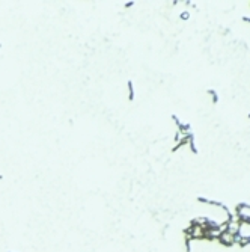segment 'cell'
<instances>
[{
    "label": "cell",
    "mask_w": 250,
    "mask_h": 252,
    "mask_svg": "<svg viewBox=\"0 0 250 252\" xmlns=\"http://www.w3.org/2000/svg\"><path fill=\"white\" fill-rule=\"evenodd\" d=\"M217 240H218V243L221 245V246H225V248H231V246H234L235 243H234V240H232V235L229 234V233H220L218 234V237H217Z\"/></svg>",
    "instance_id": "cell-1"
},
{
    "label": "cell",
    "mask_w": 250,
    "mask_h": 252,
    "mask_svg": "<svg viewBox=\"0 0 250 252\" xmlns=\"http://www.w3.org/2000/svg\"><path fill=\"white\" fill-rule=\"evenodd\" d=\"M127 88H128V100L133 101L134 100V83H133V80L127 82Z\"/></svg>",
    "instance_id": "cell-2"
},
{
    "label": "cell",
    "mask_w": 250,
    "mask_h": 252,
    "mask_svg": "<svg viewBox=\"0 0 250 252\" xmlns=\"http://www.w3.org/2000/svg\"><path fill=\"white\" fill-rule=\"evenodd\" d=\"M241 248H246V246H249L250 245V235H243V238H241V242L238 243Z\"/></svg>",
    "instance_id": "cell-3"
},
{
    "label": "cell",
    "mask_w": 250,
    "mask_h": 252,
    "mask_svg": "<svg viewBox=\"0 0 250 252\" xmlns=\"http://www.w3.org/2000/svg\"><path fill=\"white\" fill-rule=\"evenodd\" d=\"M208 94L211 95V98H213V104H217L218 103V95H217V92L214 89H208Z\"/></svg>",
    "instance_id": "cell-4"
},
{
    "label": "cell",
    "mask_w": 250,
    "mask_h": 252,
    "mask_svg": "<svg viewBox=\"0 0 250 252\" xmlns=\"http://www.w3.org/2000/svg\"><path fill=\"white\" fill-rule=\"evenodd\" d=\"M188 147H190V151H191L193 154H197V148H196V145H194V139H191V140L188 142Z\"/></svg>",
    "instance_id": "cell-5"
},
{
    "label": "cell",
    "mask_w": 250,
    "mask_h": 252,
    "mask_svg": "<svg viewBox=\"0 0 250 252\" xmlns=\"http://www.w3.org/2000/svg\"><path fill=\"white\" fill-rule=\"evenodd\" d=\"M179 18H181V20H184V21L188 20V18H190V12H188V11H182L181 14H179Z\"/></svg>",
    "instance_id": "cell-6"
},
{
    "label": "cell",
    "mask_w": 250,
    "mask_h": 252,
    "mask_svg": "<svg viewBox=\"0 0 250 252\" xmlns=\"http://www.w3.org/2000/svg\"><path fill=\"white\" fill-rule=\"evenodd\" d=\"M197 201L202 202V204H209V199H206V198H202V196H197Z\"/></svg>",
    "instance_id": "cell-7"
},
{
    "label": "cell",
    "mask_w": 250,
    "mask_h": 252,
    "mask_svg": "<svg viewBox=\"0 0 250 252\" xmlns=\"http://www.w3.org/2000/svg\"><path fill=\"white\" fill-rule=\"evenodd\" d=\"M172 121H173V122H175L176 125H179V124H181V121H179V118H178L176 115H172Z\"/></svg>",
    "instance_id": "cell-8"
},
{
    "label": "cell",
    "mask_w": 250,
    "mask_h": 252,
    "mask_svg": "<svg viewBox=\"0 0 250 252\" xmlns=\"http://www.w3.org/2000/svg\"><path fill=\"white\" fill-rule=\"evenodd\" d=\"M133 5H134V2H127L124 6H125V8H130V6H133Z\"/></svg>",
    "instance_id": "cell-9"
},
{
    "label": "cell",
    "mask_w": 250,
    "mask_h": 252,
    "mask_svg": "<svg viewBox=\"0 0 250 252\" xmlns=\"http://www.w3.org/2000/svg\"><path fill=\"white\" fill-rule=\"evenodd\" d=\"M243 21H246V23H250V17H243Z\"/></svg>",
    "instance_id": "cell-10"
},
{
    "label": "cell",
    "mask_w": 250,
    "mask_h": 252,
    "mask_svg": "<svg viewBox=\"0 0 250 252\" xmlns=\"http://www.w3.org/2000/svg\"><path fill=\"white\" fill-rule=\"evenodd\" d=\"M8 252H12V251H8Z\"/></svg>",
    "instance_id": "cell-11"
}]
</instances>
